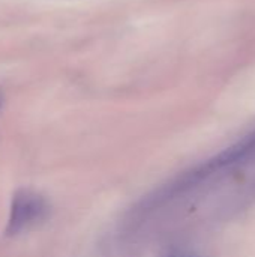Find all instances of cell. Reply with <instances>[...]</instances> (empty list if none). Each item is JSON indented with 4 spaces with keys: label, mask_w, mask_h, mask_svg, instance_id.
<instances>
[{
    "label": "cell",
    "mask_w": 255,
    "mask_h": 257,
    "mask_svg": "<svg viewBox=\"0 0 255 257\" xmlns=\"http://www.w3.org/2000/svg\"><path fill=\"white\" fill-rule=\"evenodd\" d=\"M50 214L51 205L42 194L29 188H20L12 196L5 233L6 236L24 233L44 223Z\"/></svg>",
    "instance_id": "obj_1"
},
{
    "label": "cell",
    "mask_w": 255,
    "mask_h": 257,
    "mask_svg": "<svg viewBox=\"0 0 255 257\" xmlns=\"http://www.w3.org/2000/svg\"><path fill=\"white\" fill-rule=\"evenodd\" d=\"M161 257H201L192 250L183 248V247H170L167 248Z\"/></svg>",
    "instance_id": "obj_2"
}]
</instances>
